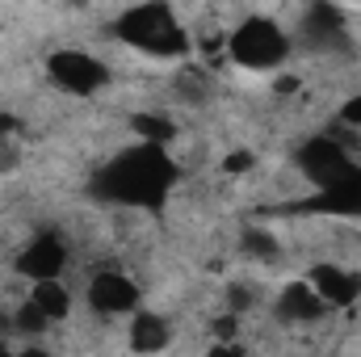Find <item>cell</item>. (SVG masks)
I'll return each instance as SVG.
<instances>
[{"mask_svg": "<svg viewBox=\"0 0 361 357\" xmlns=\"http://www.w3.org/2000/svg\"><path fill=\"white\" fill-rule=\"evenodd\" d=\"M177 177L173 160L164 156V147H135L126 156H118L109 169H105V193L118 198V202H130V206H147V202H160L169 193V185Z\"/></svg>", "mask_w": 361, "mask_h": 357, "instance_id": "cell-1", "label": "cell"}, {"mask_svg": "<svg viewBox=\"0 0 361 357\" xmlns=\"http://www.w3.org/2000/svg\"><path fill=\"white\" fill-rule=\"evenodd\" d=\"M114 30L122 42H130L147 55H160V59L185 55V47H189L185 25L177 21V13L169 4H135L114 21Z\"/></svg>", "mask_w": 361, "mask_h": 357, "instance_id": "cell-2", "label": "cell"}, {"mask_svg": "<svg viewBox=\"0 0 361 357\" xmlns=\"http://www.w3.org/2000/svg\"><path fill=\"white\" fill-rule=\"evenodd\" d=\"M227 55L240 68L252 72H273L281 68V59L290 55V38L281 34V25H273L269 17H248L244 25H235L227 34Z\"/></svg>", "mask_w": 361, "mask_h": 357, "instance_id": "cell-3", "label": "cell"}, {"mask_svg": "<svg viewBox=\"0 0 361 357\" xmlns=\"http://www.w3.org/2000/svg\"><path fill=\"white\" fill-rule=\"evenodd\" d=\"M47 72H51V80L59 89L76 92V97H92L97 89L109 85V68L89 51H55L47 59Z\"/></svg>", "mask_w": 361, "mask_h": 357, "instance_id": "cell-4", "label": "cell"}, {"mask_svg": "<svg viewBox=\"0 0 361 357\" xmlns=\"http://www.w3.org/2000/svg\"><path fill=\"white\" fill-rule=\"evenodd\" d=\"M298 169H302V177H311L319 189H332L341 177L353 173V160H349V152L332 135H315V139H307L298 147Z\"/></svg>", "mask_w": 361, "mask_h": 357, "instance_id": "cell-5", "label": "cell"}, {"mask_svg": "<svg viewBox=\"0 0 361 357\" xmlns=\"http://www.w3.org/2000/svg\"><path fill=\"white\" fill-rule=\"evenodd\" d=\"M89 307L97 315H135L139 311V286L118 269H101L89 282Z\"/></svg>", "mask_w": 361, "mask_h": 357, "instance_id": "cell-6", "label": "cell"}, {"mask_svg": "<svg viewBox=\"0 0 361 357\" xmlns=\"http://www.w3.org/2000/svg\"><path fill=\"white\" fill-rule=\"evenodd\" d=\"M63 265H68V244H63L59 236H51V231L34 236V240L17 253V273H25L30 286H34V282H51V277H59Z\"/></svg>", "mask_w": 361, "mask_h": 357, "instance_id": "cell-7", "label": "cell"}, {"mask_svg": "<svg viewBox=\"0 0 361 357\" xmlns=\"http://www.w3.org/2000/svg\"><path fill=\"white\" fill-rule=\"evenodd\" d=\"M311 290L324 298V307H353L361 298V273L349 265H332V261H324V265L311 269Z\"/></svg>", "mask_w": 361, "mask_h": 357, "instance_id": "cell-8", "label": "cell"}, {"mask_svg": "<svg viewBox=\"0 0 361 357\" xmlns=\"http://www.w3.org/2000/svg\"><path fill=\"white\" fill-rule=\"evenodd\" d=\"M324 311H328V307H324V298L311 290V282H290V286L281 290V298H277V315L290 320V324H315Z\"/></svg>", "mask_w": 361, "mask_h": 357, "instance_id": "cell-9", "label": "cell"}, {"mask_svg": "<svg viewBox=\"0 0 361 357\" xmlns=\"http://www.w3.org/2000/svg\"><path fill=\"white\" fill-rule=\"evenodd\" d=\"M173 345V328H169V320L164 315H156V311H135V320H130V349L135 353H164Z\"/></svg>", "mask_w": 361, "mask_h": 357, "instance_id": "cell-10", "label": "cell"}, {"mask_svg": "<svg viewBox=\"0 0 361 357\" xmlns=\"http://www.w3.org/2000/svg\"><path fill=\"white\" fill-rule=\"evenodd\" d=\"M30 303L55 324V320H68L72 315V290L63 286V277H51V282H34L30 286Z\"/></svg>", "mask_w": 361, "mask_h": 357, "instance_id": "cell-11", "label": "cell"}, {"mask_svg": "<svg viewBox=\"0 0 361 357\" xmlns=\"http://www.w3.org/2000/svg\"><path fill=\"white\" fill-rule=\"evenodd\" d=\"M240 248H244L248 261H277L281 257V240L273 231H265V227H248L240 236Z\"/></svg>", "mask_w": 361, "mask_h": 357, "instance_id": "cell-12", "label": "cell"}, {"mask_svg": "<svg viewBox=\"0 0 361 357\" xmlns=\"http://www.w3.org/2000/svg\"><path fill=\"white\" fill-rule=\"evenodd\" d=\"M135 131L143 135L147 147H164V143L177 135V126H173L169 118H156V114H139V118H135Z\"/></svg>", "mask_w": 361, "mask_h": 357, "instance_id": "cell-13", "label": "cell"}, {"mask_svg": "<svg viewBox=\"0 0 361 357\" xmlns=\"http://www.w3.org/2000/svg\"><path fill=\"white\" fill-rule=\"evenodd\" d=\"M341 122H345V126H353V131H361V92H357V97H349V101L341 105Z\"/></svg>", "mask_w": 361, "mask_h": 357, "instance_id": "cell-14", "label": "cell"}, {"mask_svg": "<svg viewBox=\"0 0 361 357\" xmlns=\"http://www.w3.org/2000/svg\"><path fill=\"white\" fill-rule=\"evenodd\" d=\"M223 169H227V173H248V169H252V152H235V156H227Z\"/></svg>", "mask_w": 361, "mask_h": 357, "instance_id": "cell-15", "label": "cell"}, {"mask_svg": "<svg viewBox=\"0 0 361 357\" xmlns=\"http://www.w3.org/2000/svg\"><path fill=\"white\" fill-rule=\"evenodd\" d=\"M206 357H244V353H240L235 345H214V349H210Z\"/></svg>", "mask_w": 361, "mask_h": 357, "instance_id": "cell-16", "label": "cell"}, {"mask_svg": "<svg viewBox=\"0 0 361 357\" xmlns=\"http://www.w3.org/2000/svg\"><path fill=\"white\" fill-rule=\"evenodd\" d=\"M17 357H51L47 349H25V353H17Z\"/></svg>", "mask_w": 361, "mask_h": 357, "instance_id": "cell-17", "label": "cell"}, {"mask_svg": "<svg viewBox=\"0 0 361 357\" xmlns=\"http://www.w3.org/2000/svg\"><path fill=\"white\" fill-rule=\"evenodd\" d=\"M0 357H13V353H8V349H4V345H0Z\"/></svg>", "mask_w": 361, "mask_h": 357, "instance_id": "cell-18", "label": "cell"}]
</instances>
